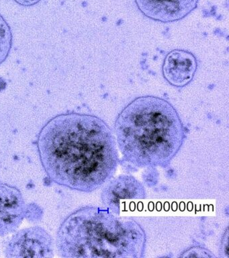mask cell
<instances>
[{"label":"cell","instance_id":"cell-1","mask_svg":"<svg viewBox=\"0 0 229 258\" xmlns=\"http://www.w3.org/2000/svg\"><path fill=\"white\" fill-rule=\"evenodd\" d=\"M37 145L50 181L82 192L105 185L120 163L113 133L95 115L71 112L53 117L40 131Z\"/></svg>","mask_w":229,"mask_h":258},{"label":"cell","instance_id":"cell-2","mask_svg":"<svg viewBox=\"0 0 229 258\" xmlns=\"http://www.w3.org/2000/svg\"><path fill=\"white\" fill-rule=\"evenodd\" d=\"M114 133L122 161L138 168L168 167L186 137V127L174 106L152 96L128 103L116 117Z\"/></svg>","mask_w":229,"mask_h":258},{"label":"cell","instance_id":"cell-3","mask_svg":"<svg viewBox=\"0 0 229 258\" xmlns=\"http://www.w3.org/2000/svg\"><path fill=\"white\" fill-rule=\"evenodd\" d=\"M146 243L145 231L137 221L92 206L68 215L56 238L59 255L70 258H140Z\"/></svg>","mask_w":229,"mask_h":258},{"label":"cell","instance_id":"cell-4","mask_svg":"<svg viewBox=\"0 0 229 258\" xmlns=\"http://www.w3.org/2000/svg\"><path fill=\"white\" fill-rule=\"evenodd\" d=\"M53 237L43 228L35 226L18 231L8 242L7 257H53Z\"/></svg>","mask_w":229,"mask_h":258},{"label":"cell","instance_id":"cell-5","mask_svg":"<svg viewBox=\"0 0 229 258\" xmlns=\"http://www.w3.org/2000/svg\"><path fill=\"white\" fill-rule=\"evenodd\" d=\"M27 205L21 190L9 183H0V236L15 233L23 223Z\"/></svg>","mask_w":229,"mask_h":258},{"label":"cell","instance_id":"cell-6","mask_svg":"<svg viewBox=\"0 0 229 258\" xmlns=\"http://www.w3.org/2000/svg\"><path fill=\"white\" fill-rule=\"evenodd\" d=\"M199 0H134L144 16L156 22L169 23L184 19L198 6Z\"/></svg>","mask_w":229,"mask_h":258},{"label":"cell","instance_id":"cell-7","mask_svg":"<svg viewBox=\"0 0 229 258\" xmlns=\"http://www.w3.org/2000/svg\"><path fill=\"white\" fill-rule=\"evenodd\" d=\"M146 194L143 185L135 177L130 175H120L106 183L101 198L106 209L119 215L120 201L144 199Z\"/></svg>","mask_w":229,"mask_h":258},{"label":"cell","instance_id":"cell-8","mask_svg":"<svg viewBox=\"0 0 229 258\" xmlns=\"http://www.w3.org/2000/svg\"><path fill=\"white\" fill-rule=\"evenodd\" d=\"M197 68L198 62L194 54L185 50H173L165 58L163 75L169 84L181 88L190 84Z\"/></svg>","mask_w":229,"mask_h":258},{"label":"cell","instance_id":"cell-9","mask_svg":"<svg viewBox=\"0 0 229 258\" xmlns=\"http://www.w3.org/2000/svg\"><path fill=\"white\" fill-rule=\"evenodd\" d=\"M13 45V34L7 20L0 15V64L7 59Z\"/></svg>","mask_w":229,"mask_h":258},{"label":"cell","instance_id":"cell-10","mask_svg":"<svg viewBox=\"0 0 229 258\" xmlns=\"http://www.w3.org/2000/svg\"><path fill=\"white\" fill-rule=\"evenodd\" d=\"M179 257H215L214 255L210 251H209L206 247H201V246L195 245L189 247L188 249L185 250L180 254Z\"/></svg>","mask_w":229,"mask_h":258},{"label":"cell","instance_id":"cell-11","mask_svg":"<svg viewBox=\"0 0 229 258\" xmlns=\"http://www.w3.org/2000/svg\"><path fill=\"white\" fill-rule=\"evenodd\" d=\"M221 253L222 257L228 258V228L226 227V231L223 235L222 241H221Z\"/></svg>","mask_w":229,"mask_h":258},{"label":"cell","instance_id":"cell-12","mask_svg":"<svg viewBox=\"0 0 229 258\" xmlns=\"http://www.w3.org/2000/svg\"><path fill=\"white\" fill-rule=\"evenodd\" d=\"M17 4L24 6H31L39 3L41 0H15Z\"/></svg>","mask_w":229,"mask_h":258}]
</instances>
